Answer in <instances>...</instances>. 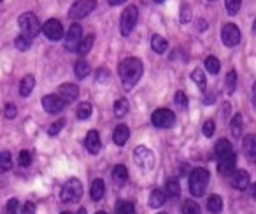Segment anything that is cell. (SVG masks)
Masks as SVG:
<instances>
[{"mask_svg": "<svg viewBox=\"0 0 256 214\" xmlns=\"http://www.w3.org/2000/svg\"><path fill=\"white\" fill-rule=\"evenodd\" d=\"M18 164L22 167H30V164H32V153L28 150H23L18 156Z\"/></svg>", "mask_w": 256, "mask_h": 214, "instance_id": "cell-40", "label": "cell"}, {"mask_svg": "<svg viewBox=\"0 0 256 214\" xmlns=\"http://www.w3.org/2000/svg\"><path fill=\"white\" fill-rule=\"evenodd\" d=\"M64 125H65V120H58V122L51 123V126L48 128V136L54 137L56 134H60V132H62V128H64Z\"/></svg>", "mask_w": 256, "mask_h": 214, "instance_id": "cell-41", "label": "cell"}, {"mask_svg": "<svg viewBox=\"0 0 256 214\" xmlns=\"http://www.w3.org/2000/svg\"><path fill=\"white\" fill-rule=\"evenodd\" d=\"M4 116H6V118H8V120L16 118V116H18V107H16L14 104H8V106H6Z\"/></svg>", "mask_w": 256, "mask_h": 214, "instance_id": "cell-44", "label": "cell"}, {"mask_svg": "<svg viewBox=\"0 0 256 214\" xmlns=\"http://www.w3.org/2000/svg\"><path fill=\"white\" fill-rule=\"evenodd\" d=\"M179 20H181V23H188L190 20H192V9H190L188 4H184L181 8V16H179Z\"/></svg>", "mask_w": 256, "mask_h": 214, "instance_id": "cell-45", "label": "cell"}, {"mask_svg": "<svg viewBox=\"0 0 256 214\" xmlns=\"http://www.w3.org/2000/svg\"><path fill=\"white\" fill-rule=\"evenodd\" d=\"M78 214H86V209H79V212Z\"/></svg>", "mask_w": 256, "mask_h": 214, "instance_id": "cell-55", "label": "cell"}, {"mask_svg": "<svg viewBox=\"0 0 256 214\" xmlns=\"http://www.w3.org/2000/svg\"><path fill=\"white\" fill-rule=\"evenodd\" d=\"M242 148H244V153L248 154V158L256 160V136H246L242 139Z\"/></svg>", "mask_w": 256, "mask_h": 214, "instance_id": "cell-19", "label": "cell"}, {"mask_svg": "<svg viewBox=\"0 0 256 214\" xmlns=\"http://www.w3.org/2000/svg\"><path fill=\"white\" fill-rule=\"evenodd\" d=\"M251 195H252V198L256 200V182L252 184V190H251Z\"/></svg>", "mask_w": 256, "mask_h": 214, "instance_id": "cell-53", "label": "cell"}, {"mask_svg": "<svg viewBox=\"0 0 256 214\" xmlns=\"http://www.w3.org/2000/svg\"><path fill=\"white\" fill-rule=\"evenodd\" d=\"M109 2V6H112V8H116V6H121V4H124L126 0H107Z\"/></svg>", "mask_w": 256, "mask_h": 214, "instance_id": "cell-49", "label": "cell"}, {"mask_svg": "<svg viewBox=\"0 0 256 214\" xmlns=\"http://www.w3.org/2000/svg\"><path fill=\"white\" fill-rule=\"evenodd\" d=\"M181 174H182V176H184V174H188V165H186V164L181 167Z\"/></svg>", "mask_w": 256, "mask_h": 214, "instance_id": "cell-51", "label": "cell"}, {"mask_svg": "<svg viewBox=\"0 0 256 214\" xmlns=\"http://www.w3.org/2000/svg\"><path fill=\"white\" fill-rule=\"evenodd\" d=\"M130 139V128L126 125H118L112 132V140L118 146H124Z\"/></svg>", "mask_w": 256, "mask_h": 214, "instance_id": "cell-17", "label": "cell"}, {"mask_svg": "<svg viewBox=\"0 0 256 214\" xmlns=\"http://www.w3.org/2000/svg\"><path fill=\"white\" fill-rule=\"evenodd\" d=\"M93 42H95V36H86L84 39H82V42H81V46H79V50H78V53L79 54H88L90 51H92V48H93Z\"/></svg>", "mask_w": 256, "mask_h": 214, "instance_id": "cell-33", "label": "cell"}, {"mask_svg": "<svg viewBox=\"0 0 256 214\" xmlns=\"http://www.w3.org/2000/svg\"><path fill=\"white\" fill-rule=\"evenodd\" d=\"M137 22H139V9L136 8V6H128L126 9L123 11V14H121L120 18V32L123 37L130 36V34L134 32V28H136Z\"/></svg>", "mask_w": 256, "mask_h": 214, "instance_id": "cell-4", "label": "cell"}, {"mask_svg": "<svg viewBox=\"0 0 256 214\" xmlns=\"http://www.w3.org/2000/svg\"><path fill=\"white\" fill-rule=\"evenodd\" d=\"M142 72H144V65L139 58H124V60L120 62L118 65V74H120L121 81H123V86L126 90L134 88L136 82L142 78Z\"/></svg>", "mask_w": 256, "mask_h": 214, "instance_id": "cell-1", "label": "cell"}, {"mask_svg": "<svg viewBox=\"0 0 256 214\" xmlns=\"http://www.w3.org/2000/svg\"><path fill=\"white\" fill-rule=\"evenodd\" d=\"M18 207H20L18 200L11 198L8 202V206H6V214H18Z\"/></svg>", "mask_w": 256, "mask_h": 214, "instance_id": "cell-46", "label": "cell"}, {"mask_svg": "<svg viewBox=\"0 0 256 214\" xmlns=\"http://www.w3.org/2000/svg\"><path fill=\"white\" fill-rule=\"evenodd\" d=\"M188 184H190V192H192L193 196H196V198L204 196L207 184H209V172H207L206 168H195V170H192Z\"/></svg>", "mask_w": 256, "mask_h": 214, "instance_id": "cell-2", "label": "cell"}, {"mask_svg": "<svg viewBox=\"0 0 256 214\" xmlns=\"http://www.w3.org/2000/svg\"><path fill=\"white\" fill-rule=\"evenodd\" d=\"M151 123L158 128H170V126L176 125V114L170 109H165V107H160L156 111L151 114Z\"/></svg>", "mask_w": 256, "mask_h": 214, "instance_id": "cell-6", "label": "cell"}, {"mask_svg": "<svg viewBox=\"0 0 256 214\" xmlns=\"http://www.w3.org/2000/svg\"><path fill=\"white\" fill-rule=\"evenodd\" d=\"M74 72L79 79H84L86 76L90 74V64L84 60V58H81V60H78L74 64Z\"/></svg>", "mask_w": 256, "mask_h": 214, "instance_id": "cell-26", "label": "cell"}, {"mask_svg": "<svg viewBox=\"0 0 256 214\" xmlns=\"http://www.w3.org/2000/svg\"><path fill=\"white\" fill-rule=\"evenodd\" d=\"M165 200H167V192H162V190H153L150 195V206L153 207V209H158V207H162L165 204Z\"/></svg>", "mask_w": 256, "mask_h": 214, "instance_id": "cell-21", "label": "cell"}, {"mask_svg": "<svg viewBox=\"0 0 256 214\" xmlns=\"http://www.w3.org/2000/svg\"><path fill=\"white\" fill-rule=\"evenodd\" d=\"M56 93L65 100V102L70 104L79 96V88L76 84H72V82H65V84H62L60 88H58Z\"/></svg>", "mask_w": 256, "mask_h": 214, "instance_id": "cell-15", "label": "cell"}, {"mask_svg": "<svg viewBox=\"0 0 256 214\" xmlns=\"http://www.w3.org/2000/svg\"><path fill=\"white\" fill-rule=\"evenodd\" d=\"M151 48H153V51L154 53H158V54H164L165 51H167V48H168V42H167V39L165 37H162V36H153L151 37Z\"/></svg>", "mask_w": 256, "mask_h": 214, "instance_id": "cell-22", "label": "cell"}, {"mask_svg": "<svg viewBox=\"0 0 256 214\" xmlns=\"http://www.w3.org/2000/svg\"><path fill=\"white\" fill-rule=\"evenodd\" d=\"M90 195H92L93 200H100L104 195H106V182L102 179H95L92 184V190H90Z\"/></svg>", "mask_w": 256, "mask_h": 214, "instance_id": "cell-25", "label": "cell"}, {"mask_svg": "<svg viewBox=\"0 0 256 214\" xmlns=\"http://www.w3.org/2000/svg\"><path fill=\"white\" fill-rule=\"evenodd\" d=\"M110 176H112V179L116 181V184H120V186L128 181V170L124 165H116V167L112 168V172H110Z\"/></svg>", "mask_w": 256, "mask_h": 214, "instance_id": "cell-23", "label": "cell"}, {"mask_svg": "<svg viewBox=\"0 0 256 214\" xmlns=\"http://www.w3.org/2000/svg\"><path fill=\"white\" fill-rule=\"evenodd\" d=\"M34 86H36V78L32 74L25 76L20 82V95L22 96H28L34 92Z\"/></svg>", "mask_w": 256, "mask_h": 214, "instance_id": "cell-20", "label": "cell"}, {"mask_svg": "<svg viewBox=\"0 0 256 214\" xmlns=\"http://www.w3.org/2000/svg\"><path fill=\"white\" fill-rule=\"evenodd\" d=\"M202 132H204V136H206V137H212L214 132H216V123H214L212 120H207V122L204 123Z\"/></svg>", "mask_w": 256, "mask_h": 214, "instance_id": "cell-43", "label": "cell"}, {"mask_svg": "<svg viewBox=\"0 0 256 214\" xmlns=\"http://www.w3.org/2000/svg\"><path fill=\"white\" fill-rule=\"evenodd\" d=\"M207 209H209L210 214H221V210H223V200H221V196L210 195L207 198Z\"/></svg>", "mask_w": 256, "mask_h": 214, "instance_id": "cell-24", "label": "cell"}, {"mask_svg": "<svg viewBox=\"0 0 256 214\" xmlns=\"http://www.w3.org/2000/svg\"><path fill=\"white\" fill-rule=\"evenodd\" d=\"M14 46H16V50H20V51H26L30 48V39L25 36H18L14 39Z\"/></svg>", "mask_w": 256, "mask_h": 214, "instance_id": "cell-39", "label": "cell"}, {"mask_svg": "<svg viewBox=\"0 0 256 214\" xmlns=\"http://www.w3.org/2000/svg\"><path fill=\"white\" fill-rule=\"evenodd\" d=\"M192 81L195 82L196 86H198L200 92H206L207 88V79H206V74H204L200 68H195V70L192 72Z\"/></svg>", "mask_w": 256, "mask_h": 214, "instance_id": "cell-27", "label": "cell"}, {"mask_svg": "<svg viewBox=\"0 0 256 214\" xmlns=\"http://www.w3.org/2000/svg\"><path fill=\"white\" fill-rule=\"evenodd\" d=\"M235 88H237V72L230 70L226 74V78H224V90H226L228 95H232L235 92Z\"/></svg>", "mask_w": 256, "mask_h": 214, "instance_id": "cell-29", "label": "cell"}, {"mask_svg": "<svg viewBox=\"0 0 256 214\" xmlns=\"http://www.w3.org/2000/svg\"><path fill=\"white\" fill-rule=\"evenodd\" d=\"M84 146L90 154H98L100 148H102V140H100V136L96 130H90V132L86 134Z\"/></svg>", "mask_w": 256, "mask_h": 214, "instance_id": "cell-14", "label": "cell"}, {"mask_svg": "<svg viewBox=\"0 0 256 214\" xmlns=\"http://www.w3.org/2000/svg\"><path fill=\"white\" fill-rule=\"evenodd\" d=\"M182 214H202V210H200V206L195 200H186L182 204Z\"/></svg>", "mask_w": 256, "mask_h": 214, "instance_id": "cell-37", "label": "cell"}, {"mask_svg": "<svg viewBox=\"0 0 256 214\" xmlns=\"http://www.w3.org/2000/svg\"><path fill=\"white\" fill-rule=\"evenodd\" d=\"M252 34L256 36V20H254V23H252Z\"/></svg>", "mask_w": 256, "mask_h": 214, "instance_id": "cell-54", "label": "cell"}, {"mask_svg": "<svg viewBox=\"0 0 256 214\" xmlns=\"http://www.w3.org/2000/svg\"><path fill=\"white\" fill-rule=\"evenodd\" d=\"M154 2H156V4H164L165 0H154Z\"/></svg>", "mask_w": 256, "mask_h": 214, "instance_id": "cell-56", "label": "cell"}, {"mask_svg": "<svg viewBox=\"0 0 256 214\" xmlns=\"http://www.w3.org/2000/svg\"><path fill=\"white\" fill-rule=\"evenodd\" d=\"M165 192H167V195H170V196H178L179 192H181L178 179H176V178L167 179V184H165Z\"/></svg>", "mask_w": 256, "mask_h": 214, "instance_id": "cell-34", "label": "cell"}, {"mask_svg": "<svg viewBox=\"0 0 256 214\" xmlns=\"http://www.w3.org/2000/svg\"><path fill=\"white\" fill-rule=\"evenodd\" d=\"M62 214H70V212H67V210H65V212H62Z\"/></svg>", "mask_w": 256, "mask_h": 214, "instance_id": "cell-58", "label": "cell"}, {"mask_svg": "<svg viewBox=\"0 0 256 214\" xmlns=\"http://www.w3.org/2000/svg\"><path fill=\"white\" fill-rule=\"evenodd\" d=\"M22 212L23 214H36V204H34V202H26L25 206H23Z\"/></svg>", "mask_w": 256, "mask_h": 214, "instance_id": "cell-47", "label": "cell"}, {"mask_svg": "<svg viewBox=\"0 0 256 214\" xmlns=\"http://www.w3.org/2000/svg\"><path fill=\"white\" fill-rule=\"evenodd\" d=\"M82 39H84V37H82L81 25L74 23V25H70V28L67 30V34H65V48H67L68 51H78Z\"/></svg>", "mask_w": 256, "mask_h": 214, "instance_id": "cell-10", "label": "cell"}, {"mask_svg": "<svg viewBox=\"0 0 256 214\" xmlns=\"http://www.w3.org/2000/svg\"><path fill=\"white\" fill-rule=\"evenodd\" d=\"M198 25H200L198 28H200V30H202V32H204V30H206V22H204V20H200V22H198Z\"/></svg>", "mask_w": 256, "mask_h": 214, "instance_id": "cell-52", "label": "cell"}, {"mask_svg": "<svg viewBox=\"0 0 256 214\" xmlns=\"http://www.w3.org/2000/svg\"><path fill=\"white\" fill-rule=\"evenodd\" d=\"M42 32L48 39L56 42V40H60L64 37V26H62V23L58 20H48L42 25Z\"/></svg>", "mask_w": 256, "mask_h": 214, "instance_id": "cell-12", "label": "cell"}, {"mask_svg": "<svg viewBox=\"0 0 256 214\" xmlns=\"http://www.w3.org/2000/svg\"><path fill=\"white\" fill-rule=\"evenodd\" d=\"M126 112H128L126 98H118L116 102H114V116H116V118H123Z\"/></svg>", "mask_w": 256, "mask_h": 214, "instance_id": "cell-31", "label": "cell"}, {"mask_svg": "<svg viewBox=\"0 0 256 214\" xmlns=\"http://www.w3.org/2000/svg\"><path fill=\"white\" fill-rule=\"evenodd\" d=\"M240 39H242V36H240V30H238L237 25H234V23L223 25V28H221V40H223L224 46H228V48L238 46Z\"/></svg>", "mask_w": 256, "mask_h": 214, "instance_id": "cell-9", "label": "cell"}, {"mask_svg": "<svg viewBox=\"0 0 256 214\" xmlns=\"http://www.w3.org/2000/svg\"><path fill=\"white\" fill-rule=\"evenodd\" d=\"M230 184L235 190H246L249 186V174L246 170H235L230 178Z\"/></svg>", "mask_w": 256, "mask_h": 214, "instance_id": "cell-16", "label": "cell"}, {"mask_svg": "<svg viewBox=\"0 0 256 214\" xmlns=\"http://www.w3.org/2000/svg\"><path fill=\"white\" fill-rule=\"evenodd\" d=\"M242 116L240 114H235L230 122V132L234 137H240L242 136Z\"/></svg>", "mask_w": 256, "mask_h": 214, "instance_id": "cell-30", "label": "cell"}, {"mask_svg": "<svg viewBox=\"0 0 256 214\" xmlns=\"http://www.w3.org/2000/svg\"><path fill=\"white\" fill-rule=\"evenodd\" d=\"M0 167H2V170H4V172L11 170L12 160H11V154H9V151H2V156H0Z\"/></svg>", "mask_w": 256, "mask_h": 214, "instance_id": "cell-38", "label": "cell"}, {"mask_svg": "<svg viewBox=\"0 0 256 214\" xmlns=\"http://www.w3.org/2000/svg\"><path fill=\"white\" fill-rule=\"evenodd\" d=\"M92 112H93V106L90 102H81L78 106V109H76V116L79 120H88L92 116Z\"/></svg>", "mask_w": 256, "mask_h": 214, "instance_id": "cell-28", "label": "cell"}, {"mask_svg": "<svg viewBox=\"0 0 256 214\" xmlns=\"http://www.w3.org/2000/svg\"><path fill=\"white\" fill-rule=\"evenodd\" d=\"M82 196V184L79 179H70L65 182V186L62 188V202L64 204H74L79 202Z\"/></svg>", "mask_w": 256, "mask_h": 214, "instance_id": "cell-5", "label": "cell"}, {"mask_svg": "<svg viewBox=\"0 0 256 214\" xmlns=\"http://www.w3.org/2000/svg\"><path fill=\"white\" fill-rule=\"evenodd\" d=\"M235 164H237V154L232 151L230 154L223 156L221 160H218V170H220L221 176H228L235 172Z\"/></svg>", "mask_w": 256, "mask_h": 214, "instance_id": "cell-13", "label": "cell"}, {"mask_svg": "<svg viewBox=\"0 0 256 214\" xmlns=\"http://www.w3.org/2000/svg\"><path fill=\"white\" fill-rule=\"evenodd\" d=\"M204 65H206L207 72H210V74H214V76H216L218 72H220V68H221V64H220V60H218L216 56H207L206 62H204Z\"/></svg>", "mask_w": 256, "mask_h": 214, "instance_id": "cell-32", "label": "cell"}, {"mask_svg": "<svg viewBox=\"0 0 256 214\" xmlns=\"http://www.w3.org/2000/svg\"><path fill=\"white\" fill-rule=\"evenodd\" d=\"M96 8V0H76L72 4L70 11H68V16L74 20H81L84 16H88L90 12H93Z\"/></svg>", "mask_w": 256, "mask_h": 214, "instance_id": "cell-8", "label": "cell"}, {"mask_svg": "<svg viewBox=\"0 0 256 214\" xmlns=\"http://www.w3.org/2000/svg\"><path fill=\"white\" fill-rule=\"evenodd\" d=\"M158 214H165V212H158Z\"/></svg>", "mask_w": 256, "mask_h": 214, "instance_id": "cell-59", "label": "cell"}, {"mask_svg": "<svg viewBox=\"0 0 256 214\" xmlns=\"http://www.w3.org/2000/svg\"><path fill=\"white\" fill-rule=\"evenodd\" d=\"M252 102L256 104V82L252 84Z\"/></svg>", "mask_w": 256, "mask_h": 214, "instance_id": "cell-50", "label": "cell"}, {"mask_svg": "<svg viewBox=\"0 0 256 214\" xmlns=\"http://www.w3.org/2000/svg\"><path fill=\"white\" fill-rule=\"evenodd\" d=\"M107 78V70H106V68H100V70L98 72H96V81H104V79H106Z\"/></svg>", "mask_w": 256, "mask_h": 214, "instance_id": "cell-48", "label": "cell"}, {"mask_svg": "<svg viewBox=\"0 0 256 214\" xmlns=\"http://www.w3.org/2000/svg\"><path fill=\"white\" fill-rule=\"evenodd\" d=\"M96 214H107V212H104V210H100V212H96Z\"/></svg>", "mask_w": 256, "mask_h": 214, "instance_id": "cell-57", "label": "cell"}, {"mask_svg": "<svg viewBox=\"0 0 256 214\" xmlns=\"http://www.w3.org/2000/svg\"><path fill=\"white\" fill-rule=\"evenodd\" d=\"M174 102H176V106H178L179 109H186V107H188V96H186L182 92H178V93H176V96H174Z\"/></svg>", "mask_w": 256, "mask_h": 214, "instance_id": "cell-42", "label": "cell"}, {"mask_svg": "<svg viewBox=\"0 0 256 214\" xmlns=\"http://www.w3.org/2000/svg\"><path fill=\"white\" fill-rule=\"evenodd\" d=\"M20 30H22V36L28 37V39H34L36 36H39L40 30H42V25L39 23L37 16L34 12H23L18 20Z\"/></svg>", "mask_w": 256, "mask_h": 214, "instance_id": "cell-3", "label": "cell"}, {"mask_svg": "<svg viewBox=\"0 0 256 214\" xmlns=\"http://www.w3.org/2000/svg\"><path fill=\"white\" fill-rule=\"evenodd\" d=\"M116 214H136V207L132 202H126V200H121L116 206Z\"/></svg>", "mask_w": 256, "mask_h": 214, "instance_id": "cell-35", "label": "cell"}, {"mask_svg": "<svg viewBox=\"0 0 256 214\" xmlns=\"http://www.w3.org/2000/svg\"><path fill=\"white\" fill-rule=\"evenodd\" d=\"M224 8H226V12L230 16L238 14L242 8V0H224Z\"/></svg>", "mask_w": 256, "mask_h": 214, "instance_id": "cell-36", "label": "cell"}, {"mask_svg": "<svg viewBox=\"0 0 256 214\" xmlns=\"http://www.w3.org/2000/svg\"><path fill=\"white\" fill-rule=\"evenodd\" d=\"M232 151H234V150H232V142H230V140L220 139L216 142V146H214V158H216V160H221L223 156L230 154Z\"/></svg>", "mask_w": 256, "mask_h": 214, "instance_id": "cell-18", "label": "cell"}, {"mask_svg": "<svg viewBox=\"0 0 256 214\" xmlns=\"http://www.w3.org/2000/svg\"><path fill=\"white\" fill-rule=\"evenodd\" d=\"M134 162L139 165V168L142 170H151L154 167V154L150 148L146 146H139L134 151Z\"/></svg>", "mask_w": 256, "mask_h": 214, "instance_id": "cell-7", "label": "cell"}, {"mask_svg": "<svg viewBox=\"0 0 256 214\" xmlns=\"http://www.w3.org/2000/svg\"><path fill=\"white\" fill-rule=\"evenodd\" d=\"M67 106L64 98H62L58 93H50L42 98V107L44 111L50 112V114H56V112H62L64 111V107Z\"/></svg>", "mask_w": 256, "mask_h": 214, "instance_id": "cell-11", "label": "cell"}]
</instances>
